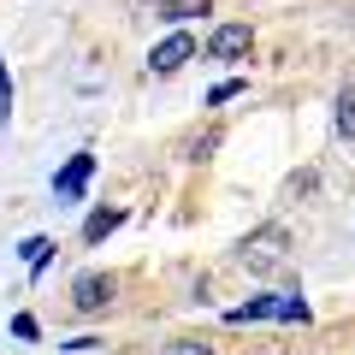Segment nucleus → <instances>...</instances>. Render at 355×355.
<instances>
[{
	"mask_svg": "<svg viewBox=\"0 0 355 355\" xmlns=\"http://www.w3.org/2000/svg\"><path fill=\"white\" fill-rule=\"evenodd\" d=\"M214 12V0H160V18L166 24H190V18Z\"/></svg>",
	"mask_w": 355,
	"mask_h": 355,
	"instance_id": "1a4fd4ad",
	"label": "nucleus"
},
{
	"mask_svg": "<svg viewBox=\"0 0 355 355\" xmlns=\"http://www.w3.org/2000/svg\"><path fill=\"white\" fill-rule=\"evenodd\" d=\"M30 261V272H42V266H48V254H53V243L48 237H24V249H18Z\"/></svg>",
	"mask_w": 355,
	"mask_h": 355,
	"instance_id": "9d476101",
	"label": "nucleus"
},
{
	"mask_svg": "<svg viewBox=\"0 0 355 355\" xmlns=\"http://www.w3.org/2000/svg\"><path fill=\"white\" fill-rule=\"evenodd\" d=\"M119 225H125V207H95V214L83 219V243H107Z\"/></svg>",
	"mask_w": 355,
	"mask_h": 355,
	"instance_id": "0eeeda50",
	"label": "nucleus"
},
{
	"mask_svg": "<svg viewBox=\"0 0 355 355\" xmlns=\"http://www.w3.org/2000/svg\"><path fill=\"white\" fill-rule=\"evenodd\" d=\"M184 60H196V36L172 30V36H166L160 48L148 53V71H154V77H172V71H184Z\"/></svg>",
	"mask_w": 355,
	"mask_h": 355,
	"instance_id": "423d86ee",
	"label": "nucleus"
},
{
	"mask_svg": "<svg viewBox=\"0 0 355 355\" xmlns=\"http://www.w3.org/2000/svg\"><path fill=\"white\" fill-rule=\"evenodd\" d=\"M331 125H338L343 142H355V83L338 89V101H331Z\"/></svg>",
	"mask_w": 355,
	"mask_h": 355,
	"instance_id": "6e6552de",
	"label": "nucleus"
},
{
	"mask_svg": "<svg viewBox=\"0 0 355 355\" xmlns=\"http://www.w3.org/2000/svg\"><path fill=\"white\" fill-rule=\"evenodd\" d=\"M160 355H214V349H207L202 338H172V343H166Z\"/></svg>",
	"mask_w": 355,
	"mask_h": 355,
	"instance_id": "f8f14e48",
	"label": "nucleus"
},
{
	"mask_svg": "<svg viewBox=\"0 0 355 355\" xmlns=\"http://www.w3.org/2000/svg\"><path fill=\"white\" fill-rule=\"evenodd\" d=\"M314 190H320V178H314V172H296L291 184H284V196H291V202H296V196H314Z\"/></svg>",
	"mask_w": 355,
	"mask_h": 355,
	"instance_id": "ddd939ff",
	"label": "nucleus"
},
{
	"mask_svg": "<svg viewBox=\"0 0 355 355\" xmlns=\"http://www.w3.org/2000/svg\"><path fill=\"white\" fill-rule=\"evenodd\" d=\"M214 148H219V130H207V137H196V142H190V160H207Z\"/></svg>",
	"mask_w": 355,
	"mask_h": 355,
	"instance_id": "2eb2a0df",
	"label": "nucleus"
},
{
	"mask_svg": "<svg viewBox=\"0 0 355 355\" xmlns=\"http://www.w3.org/2000/svg\"><path fill=\"white\" fill-rule=\"evenodd\" d=\"M0 125H12V71H6V53H0Z\"/></svg>",
	"mask_w": 355,
	"mask_h": 355,
	"instance_id": "9b49d317",
	"label": "nucleus"
},
{
	"mask_svg": "<svg viewBox=\"0 0 355 355\" xmlns=\"http://www.w3.org/2000/svg\"><path fill=\"white\" fill-rule=\"evenodd\" d=\"M89 178H95V154H71L65 160V172H53V196L60 202H83V190H89Z\"/></svg>",
	"mask_w": 355,
	"mask_h": 355,
	"instance_id": "39448f33",
	"label": "nucleus"
},
{
	"mask_svg": "<svg viewBox=\"0 0 355 355\" xmlns=\"http://www.w3.org/2000/svg\"><path fill=\"white\" fill-rule=\"evenodd\" d=\"M113 296H119V284L107 279V272H83V279L71 284V308H77V314H107Z\"/></svg>",
	"mask_w": 355,
	"mask_h": 355,
	"instance_id": "7ed1b4c3",
	"label": "nucleus"
},
{
	"mask_svg": "<svg viewBox=\"0 0 355 355\" xmlns=\"http://www.w3.org/2000/svg\"><path fill=\"white\" fill-rule=\"evenodd\" d=\"M243 320H296V326H308L314 308H308L302 296H254V302L231 308V326H243Z\"/></svg>",
	"mask_w": 355,
	"mask_h": 355,
	"instance_id": "f03ea898",
	"label": "nucleus"
},
{
	"mask_svg": "<svg viewBox=\"0 0 355 355\" xmlns=\"http://www.w3.org/2000/svg\"><path fill=\"white\" fill-rule=\"evenodd\" d=\"M237 266L249 272V279H279L284 266H291V231H284L279 219L254 225L249 237L237 243Z\"/></svg>",
	"mask_w": 355,
	"mask_h": 355,
	"instance_id": "f257e3e1",
	"label": "nucleus"
},
{
	"mask_svg": "<svg viewBox=\"0 0 355 355\" xmlns=\"http://www.w3.org/2000/svg\"><path fill=\"white\" fill-rule=\"evenodd\" d=\"M243 89H249V83H243V77H231V83H219L214 95H207V107H219V101H231V95H243Z\"/></svg>",
	"mask_w": 355,
	"mask_h": 355,
	"instance_id": "4468645a",
	"label": "nucleus"
},
{
	"mask_svg": "<svg viewBox=\"0 0 355 355\" xmlns=\"http://www.w3.org/2000/svg\"><path fill=\"white\" fill-rule=\"evenodd\" d=\"M249 48H254V30L249 24H219L214 36H207V60H219V65L249 60Z\"/></svg>",
	"mask_w": 355,
	"mask_h": 355,
	"instance_id": "20e7f679",
	"label": "nucleus"
}]
</instances>
